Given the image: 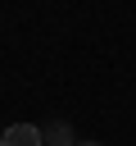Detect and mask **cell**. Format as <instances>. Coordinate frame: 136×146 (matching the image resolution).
Segmentation results:
<instances>
[{
    "label": "cell",
    "instance_id": "cell-1",
    "mask_svg": "<svg viewBox=\"0 0 136 146\" xmlns=\"http://www.w3.org/2000/svg\"><path fill=\"white\" fill-rule=\"evenodd\" d=\"M5 146H41V128L36 123H14L5 132Z\"/></svg>",
    "mask_w": 136,
    "mask_h": 146
},
{
    "label": "cell",
    "instance_id": "cell-2",
    "mask_svg": "<svg viewBox=\"0 0 136 146\" xmlns=\"http://www.w3.org/2000/svg\"><path fill=\"white\" fill-rule=\"evenodd\" d=\"M77 146H100V141H77Z\"/></svg>",
    "mask_w": 136,
    "mask_h": 146
},
{
    "label": "cell",
    "instance_id": "cell-3",
    "mask_svg": "<svg viewBox=\"0 0 136 146\" xmlns=\"http://www.w3.org/2000/svg\"><path fill=\"white\" fill-rule=\"evenodd\" d=\"M0 146H5V128H0Z\"/></svg>",
    "mask_w": 136,
    "mask_h": 146
}]
</instances>
